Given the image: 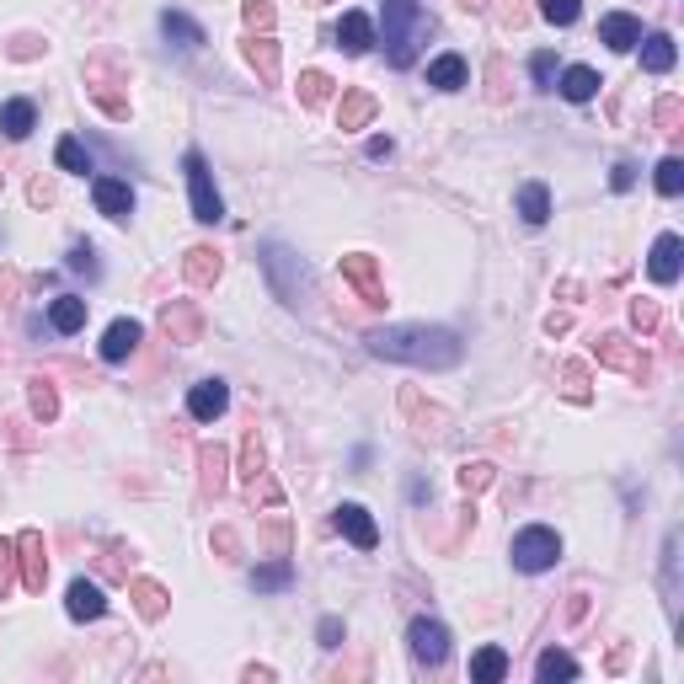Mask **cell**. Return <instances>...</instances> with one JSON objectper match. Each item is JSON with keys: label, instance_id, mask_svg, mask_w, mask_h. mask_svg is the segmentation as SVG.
I'll use <instances>...</instances> for the list:
<instances>
[{"label": "cell", "instance_id": "6da1fadb", "mask_svg": "<svg viewBox=\"0 0 684 684\" xmlns=\"http://www.w3.org/2000/svg\"><path fill=\"white\" fill-rule=\"evenodd\" d=\"M369 353L385 364H412V369H455L465 342L460 332H449V326H380V332H369Z\"/></svg>", "mask_w": 684, "mask_h": 684}, {"label": "cell", "instance_id": "7a4b0ae2", "mask_svg": "<svg viewBox=\"0 0 684 684\" xmlns=\"http://www.w3.org/2000/svg\"><path fill=\"white\" fill-rule=\"evenodd\" d=\"M262 273H268V284H273V294L284 300L289 310H305L310 305V268H305V257L294 252V246H284V241H268L262 246Z\"/></svg>", "mask_w": 684, "mask_h": 684}, {"label": "cell", "instance_id": "3957f363", "mask_svg": "<svg viewBox=\"0 0 684 684\" xmlns=\"http://www.w3.org/2000/svg\"><path fill=\"white\" fill-rule=\"evenodd\" d=\"M428 33V11L423 0H385V59L396 70H407L417 59V43Z\"/></svg>", "mask_w": 684, "mask_h": 684}, {"label": "cell", "instance_id": "277c9868", "mask_svg": "<svg viewBox=\"0 0 684 684\" xmlns=\"http://www.w3.org/2000/svg\"><path fill=\"white\" fill-rule=\"evenodd\" d=\"M123 86H129V75H123L113 59H91V65H86V97L97 102L113 123L129 118V91H123Z\"/></svg>", "mask_w": 684, "mask_h": 684}, {"label": "cell", "instance_id": "5b68a950", "mask_svg": "<svg viewBox=\"0 0 684 684\" xmlns=\"http://www.w3.org/2000/svg\"><path fill=\"white\" fill-rule=\"evenodd\" d=\"M508 556H513V567H519V572H551L556 562H562V535L546 530V524H530V530L513 535Z\"/></svg>", "mask_w": 684, "mask_h": 684}, {"label": "cell", "instance_id": "8992f818", "mask_svg": "<svg viewBox=\"0 0 684 684\" xmlns=\"http://www.w3.org/2000/svg\"><path fill=\"white\" fill-rule=\"evenodd\" d=\"M182 171H188V193H193V220L198 225H220L225 220V198L220 188H214V177H209V161L198 150L182 155Z\"/></svg>", "mask_w": 684, "mask_h": 684}, {"label": "cell", "instance_id": "52a82bcc", "mask_svg": "<svg viewBox=\"0 0 684 684\" xmlns=\"http://www.w3.org/2000/svg\"><path fill=\"white\" fill-rule=\"evenodd\" d=\"M594 353H599V364H610V369H620V375H631V380H652V364L642 359V348H636L631 337H620V332H604L599 342H594Z\"/></svg>", "mask_w": 684, "mask_h": 684}, {"label": "cell", "instance_id": "ba28073f", "mask_svg": "<svg viewBox=\"0 0 684 684\" xmlns=\"http://www.w3.org/2000/svg\"><path fill=\"white\" fill-rule=\"evenodd\" d=\"M342 278H348L353 289H359V300L369 310H380L385 305V284H380V262L369 257V252H348L342 257Z\"/></svg>", "mask_w": 684, "mask_h": 684}, {"label": "cell", "instance_id": "9c48e42d", "mask_svg": "<svg viewBox=\"0 0 684 684\" xmlns=\"http://www.w3.org/2000/svg\"><path fill=\"white\" fill-rule=\"evenodd\" d=\"M407 642H412V658L423 668H439L449 658V631L439 626V620H428V615H417L407 626Z\"/></svg>", "mask_w": 684, "mask_h": 684}, {"label": "cell", "instance_id": "30bf717a", "mask_svg": "<svg viewBox=\"0 0 684 684\" xmlns=\"http://www.w3.org/2000/svg\"><path fill=\"white\" fill-rule=\"evenodd\" d=\"M17 567H22V588H27V594H43V583H49V556H43V535L38 530H22L17 535Z\"/></svg>", "mask_w": 684, "mask_h": 684}, {"label": "cell", "instance_id": "8fae6325", "mask_svg": "<svg viewBox=\"0 0 684 684\" xmlns=\"http://www.w3.org/2000/svg\"><path fill=\"white\" fill-rule=\"evenodd\" d=\"M647 273H652V284H679V273H684V241L674 236V230H663V236L652 241Z\"/></svg>", "mask_w": 684, "mask_h": 684}, {"label": "cell", "instance_id": "7c38bea8", "mask_svg": "<svg viewBox=\"0 0 684 684\" xmlns=\"http://www.w3.org/2000/svg\"><path fill=\"white\" fill-rule=\"evenodd\" d=\"M230 407V385L220 375H209V380H198L193 391H188V412H193V423H214V417H225Z\"/></svg>", "mask_w": 684, "mask_h": 684}, {"label": "cell", "instance_id": "4fadbf2b", "mask_svg": "<svg viewBox=\"0 0 684 684\" xmlns=\"http://www.w3.org/2000/svg\"><path fill=\"white\" fill-rule=\"evenodd\" d=\"M91 198H97V214H107V220H129L134 214V188L123 177H97Z\"/></svg>", "mask_w": 684, "mask_h": 684}, {"label": "cell", "instance_id": "5bb4252c", "mask_svg": "<svg viewBox=\"0 0 684 684\" xmlns=\"http://www.w3.org/2000/svg\"><path fill=\"white\" fill-rule=\"evenodd\" d=\"M337 530L348 535L359 551H375V546H380V524L369 519L364 503H342V508H337Z\"/></svg>", "mask_w": 684, "mask_h": 684}, {"label": "cell", "instance_id": "9a60e30c", "mask_svg": "<svg viewBox=\"0 0 684 684\" xmlns=\"http://www.w3.org/2000/svg\"><path fill=\"white\" fill-rule=\"evenodd\" d=\"M161 326H166V337L171 342H198V332H204V316H198V305L193 300H171L166 310H161Z\"/></svg>", "mask_w": 684, "mask_h": 684}, {"label": "cell", "instance_id": "2e32d148", "mask_svg": "<svg viewBox=\"0 0 684 684\" xmlns=\"http://www.w3.org/2000/svg\"><path fill=\"white\" fill-rule=\"evenodd\" d=\"M375 113H380V102H375V91H342V107H337V129L342 134H353V129H369L375 123Z\"/></svg>", "mask_w": 684, "mask_h": 684}, {"label": "cell", "instance_id": "e0dca14e", "mask_svg": "<svg viewBox=\"0 0 684 684\" xmlns=\"http://www.w3.org/2000/svg\"><path fill=\"white\" fill-rule=\"evenodd\" d=\"M599 43L615 54H631L636 43H642V22H636L631 11H610V17L599 22Z\"/></svg>", "mask_w": 684, "mask_h": 684}, {"label": "cell", "instance_id": "ac0fdd59", "mask_svg": "<svg viewBox=\"0 0 684 684\" xmlns=\"http://www.w3.org/2000/svg\"><path fill=\"white\" fill-rule=\"evenodd\" d=\"M161 33H166V43H177L182 54H198V49H204V27H198L188 11H177V6L161 11Z\"/></svg>", "mask_w": 684, "mask_h": 684}, {"label": "cell", "instance_id": "d6986e66", "mask_svg": "<svg viewBox=\"0 0 684 684\" xmlns=\"http://www.w3.org/2000/svg\"><path fill=\"white\" fill-rule=\"evenodd\" d=\"M139 337H145V326L129 321V316H118V321L102 332V359H107V364H123V359L139 348Z\"/></svg>", "mask_w": 684, "mask_h": 684}, {"label": "cell", "instance_id": "ffe728a7", "mask_svg": "<svg viewBox=\"0 0 684 684\" xmlns=\"http://www.w3.org/2000/svg\"><path fill=\"white\" fill-rule=\"evenodd\" d=\"M65 610H70V620H102V615H107V594H102L97 583L75 578L70 594H65Z\"/></svg>", "mask_w": 684, "mask_h": 684}, {"label": "cell", "instance_id": "44dd1931", "mask_svg": "<svg viewBox=\"0 0 684 684\" xmlns=\"http://www.w3.org/2000/svg\"><path fill=\"white\" fill-rule=\"evenodd\" d=\"M225 471H230V455H225L220 444L198 449V487H204V497H220L225 492V481H230Z\"/></svg>", "mask_w": 684, "mask_h": 684}, {"label": "cell", "instance_id": "7402d4cb", "mask_svg": "<svg viewBox=\"0 0 684 684\" xmlns=\"http://www.w3.org/2000/svg\"><path fill=\"white\" fill-rule=\"evenodd\" d=\"M369 43H375V22H369L364 11H348V17L337 22V49L342 54H369Z\"/></svg>", "mask_w": 684, "mask_h": 684}, {"label": "cell", "instance_id": "603a6c76", "mask_svg": "<svg viewBox=\"0 0 684 684\" xmlns=\"http://www.w3.org/2000/svg\"><path fill=\"white\" fill-rule=\"evenodd\" d=\"M49 326L59 337L81 332V326H86V300H81V294H54V300H49Z\"/></svg>", "mask_w": 684, "mask_h": 684}, {"label": "cell", "instance_id": "cb8c5ba5", "mask_svg": "<svg viewBox=\"0 0 684 684\" xmlns=\"http://www.w3.org/2000/svg\"><path fill=\"white\" fill-rule=\"evenodd\" d=\"M599 70H588V65H572V70H562L556 75V91H562L567 102H594L599 97Z\"/></svg>", "mask_w": 684, "mask_h": 684}, {"label": "cell", "instance_id": "d4e9b609", "mask_svg": "<svg viewBox=\"0 0 684 684\" xmlns=\"http://www.w3.org/2000/svg\"><path fill=\"white\" fill-rule=\"evenodd\" d=\"M220 252L214 246H188V257H182V273H188V284H198V289H209L214 278H220Z\"/></svg>", "mask_w": 684, "mask_h": 684}, {"label": "cell", "instance_id": "484cf974", "mask_svg": "<svg viewBox=\"0 0 684 684\" xmlns=\"http://www.w3.org/2000/svg\"><path fill=\"white\" fill-rule=\"evenodd\" d=\"M33 123H38V107L27 97L0 102V134H6V139H27V134H33Z\"/></svg>", "mask_w": 684, "mask_h": 684}, {"label": "cell", "instance_id": "4316f807", "mask_svg": "<svg viewBox=\"0 0 684 684\" xmlns=\"http://www.w3.org/2000/svg\"><path fill=\"white\" fill-rule=\"evenodd\" d=\"M241 49H246V65L257 70V81H268V86H273V81H278V43H273L268 33H262V38L252 33V38L241 43Z\"/></svg>", "mask_w": 684, "mask_h": 684}, {"label": "cell", "instance_id": "83f0119b", "mask_svg": "<svg viewBox=\"0 0 684 684\" xmlns=\"http://www.w3.org/2000/svg\"><path fill=\"white\" fill-rule=\"evenodd\" d=\"M129 599H134V610L145 615V620H161L166 604H171V594H166L155 578H134V583H129Z\"/></svg>", "mask_w": 684, "mask_h": 684}, {"label": "cell", "instance_id": "f1b7e54d", "mask_svg": "<svg viewBox=\"0 0 684 684\" xmlns=\"http://www.w3.org/2000/svg\"><path fill=\"white\" fill-rule=\"evenodd\" d=\"M465 81H471V70H465L460 54H439V59L428 65V86H433V91H460Z\"/></svg>", "mask_w": 684, "mask_h": 684}, {"label": "cell", "instance_id": "f546056e", "mask_svg": "<svg viewBox=\"0 0 684 684\" xmlns=\"http://www.w3.org/2000/svg\"><path fill=\"white\" fill-rule=\"evenodd\" d=\"M674 59H679V49H674V38H668V33H647L642 38V70L668 75V70H674Z\"/></svg>", "mask_w": 684, "mask_h": 684}, {"label": "cell", "instance_id": "4dcf8cb0", "mask_svg": "<svg viewBox=\"0 0 684 684\" xmlns=\"http://www.w3.org/2000/svg\"><path fill=\"white\" fill-rule=\"evenodd\" d=\"M289 583H294V562H289V556H273V562H262V567L252 572V588H257V594H284Z\"/></svg>", "mask_w": 684, "mask_h": 684}, {"label": "cell", "instance_id": "1f68e13d", "mask_svg": "<svg viewBox=\"0 0 684 684\" xmlns=\"http://www.w3.org/2000/svg\"><path fill=\"white\" fill-rule=\"evenodd\" d=\"M519 214H524V225H546L551 220V188H546V182H524V188H519Z\"/></svg>", "mask_w": 684, "mask_h": 684}, {"label": "cell", "instance_id": "d6a6232c", "mask_svg": "<svg viewBox=\"0 0 684 684\" xmlns=\"http://www.w3.org/2000/svg\"><path fill=\"white\" fill-rule=\"evenodd\" d=\"M471 679H476V684L508 679V652H503V647H481V652H471Z\"/></svg>", "mask_w": 684, "mask_h": 684}, {"label": "cell", "instance_id": "836d02e7", "mask_svg": "<svg viewBox=\"0 0 684 684\" xmlns=\"http://www.w3.org/2000/svg\"><path fill=\"white\" fill-rule=\"evenodd\" d=\"M54 166L70 171V177H86V171H91V150L75 134H65V139H59V150H54Z\"/></svg>", "mask_w": 684, "mask_h": 684}, {"label": "cell", "instance_id": "e575fe53", "mask_svg": "<svg viewBox=\"0 0 684 684\" xmlns=\"http://www.w3.org/2000/svg\"><path fill=\"white\" fill-rule=\"evenodd\" d=\"M535 679H578V658H567L562 647H546L540 652V663H535Z\"/></svg>", "mask_w": 684, "mask_h": 684}, {"label": "cell", "instance_id": "d590c367", "mask_svg": "<svg viewBox=\"0 0 684 684\" xmlns=\"http://www.w3.org/2000/svg\"><path fill=\"white\" fill-rule=\"evenodd\" d=\"M562 396L588 407V396H594V385H588V364H562Z\"/></svg>", "mask_w": 684, "mask_h": 684}, {"label": "cell", "instance_id": "8d00e7d4", "mask_svg": "<svg viewBox=\"0 0 684 684\" xmlns=\"http://www.w3.org/2000/svg\"><path fill=\"white\" fill-rule=\"evenodd\" d=\"M27 385H33V391H27V396H33V417H38V423H54V417H59V396H54V380H27Z\"/></svg>", "mask_w": 684, "mask_h": 684}, {"label": "cell", "instance_id": "74e56055", "mask_svg": "<svg viewBox=\"0 0 684 684\" xmlns=\"http://www.w3.org/2000/svg\"><path fill=\"white\" fill-rule=\"evenodd\" d=\"M332 86H337V81H332L326 70H305V75H300V102H305V107H321L326 97H332Z\"/></svg>", "mask_w": 684, "mask_h": 684}, {"label": "cell", "instance_id": "f35d334b", "mask_svg": "<svg viewBox=\"0 0 684 684\" xmlns=\"http://www.w3.org/2000/svg\"><path fill=\"white\" fill-rule=\"evenodd\" d=\"M652 182H658L663 198H679V193H684V161H679V155H663V161H658V177H652Z\"/></svg>", "mask_w": 684, "mask_h": 684}, {"label": "cell", "instance_id": "ab89813d", "mask_svg": "<svg viewBox=\"0 0 684 684\" xmlns=\"http://www.w3.org/2000/svg\"><path fill=\"white\" fill-rule=\"evenodd\" d=\"M487 487H492V460H465L460 465V492L476 497V492H487Z\"/></svg>", "mask_w": 684, "mask_h": 684}, {"label": "cell", "instance_id": "60d3db41", "mask_svg": "<svg viewBox=\"0 0 684 684\" xmlns=\"http://www.w3.org/2000/svg\"><path fill=\"white\" fill-rule=\"evenodd\" d=\"M540 17H546L551 27H572L583 17V0H540Z\"/></svg>", "mask_w": 684, "mask_h": 684}, {"label": "cell", "instance_id": "b9f144b4", "mask_svg": "<svg viewBox=\"0 0 684 684\" xmlns=\"http://www.w3.org/2000/svg\"><path fill=\"white\" fill-rule=\"evenodd\" d=\"M22 583L17 572V540H0V599H11V588Z\"/></svg>", "mask_w": 684, "mask_h": 684}, {"label": "cell", "instance_id": "7bdbcfd3", "mask_svg": "<svg viewBox=\"0 0 684 684\" xmlns=\"http://www.w3.org/2000/svg\"><path fill=\"white\" fill-rule=\"evenodd\" d=\"M241 476L262 481V439H257V433H246V439H241Z\"/></svg>", "mask_w": 684, "mask_h": 684}, {"label": "cell", "instance_id": "ee69618b", "mask_svg": "<svg viewBox=\"0 0 684 684\" xmlns=\"http://www.w3.org/2000/svg\"><path fill=\"white\" fill-rule=\"evenodd\" d=\"M70 273H86V278H97V273H102L97 246H91V241H75V246H70Z\"/></svg>", "mask_w": 684, "mask_h": 684}, {"label": "cell", "instance_id": "f6af8a7d", "mask_svg": "<svg viewBox=\"0 0 684 684\" xmlns=\"http://www.w3.org/2000/svg\"><path fill=\"white\" fill-rule=\"evenodd\" d=\"M530 75H535V86H540V91H556V54H551V49H540V54L530 59Z\"/></svg>", "mask_w": 684, "mask_h": 684}, {"label": "cell", "instance_id": "bcb514c9", "mask_svg": "<svg viewBox=\"0 0 684 684\" xmlns=\"http://www.w3.org/2000/svg\"><path fill=\"white\" fill-rule=\"evenodd\" d=\"M246 27H252V33H257V27H262V33H268V27L278 22V11H273V0H246Z\"/></svg>", "mask_w": 684, "mask_h": 684}, {"label": "cell", "instance_id": "7dc6e473", "mask_svg": "<svg viewBox=\"0 0 684 684\" xmlns=\"http://www.w3.org/2000/svg\"><path fill=\"white\" fill-rule=\"evenodd\" d=\"M679 123H684V102L679 97H663L658 102V129L663 134H679Z\"/></svg>", "mask_w": 684, "mask_h": 684}, {"label": "cell", "instance_id": "c3c4849f", "mask_svg": "<svg viewBox=\"0 0 684 684\" xmlns=\"http://www.w3.org/2000/svg\"><path fill=\"white\" fill-rule=\"evenodd\" d=\"M631 321L642 326V332H652V326L663 321V310H658V300H631Z\"/></svg>", "mask_w": 684, "mask_h": 684}, {"label": "cell", "instance_id": "681fc988", "mask_svg": "<svg viewBox=\"0 0 684 684\" xmlns=\"http://www.w3.org/2000/svg\"><path fill=\"white\" fill-rule=\"evenodd\" d=\"M316 642H321L326 652H337V647H342V620H337V615H321V626H316Z\"/></svg>", "mask_w": 684, "mask_h": 684}, {"label": "cell", "instance_id": "f907efd6", "mask_svg": "<svg viewBox=\"0 0 684 684\" xmlns=\"http://www.w3.org/2000/svg\"><path fill=\"white\" fill-rule=\"evenodd\" d=\"M43 49H49V43H38L33 33H22V38H11V49H6V54H11V59H22V65H27V59H38Z\"/></svg>", "mask_w": 684, "mask_h": 684}, {"label": "cell", "instance_id": "816d5d0a", "mask_svg": "<svg viewBox=\"0 0 684 684\" xmlns=\"http://www.w3.org/2000/svg\"><path fill=\"white\" fill-rule=\"evenodd\" d=\"M631 182H636V166H631V161H615V166H610V188H615V193H626Z\"/></svg>", "mask_w": 684, "mask_h": 684}, {"label": "cell", "instance_id": "f5cc1de1", "mask_svg": "<svg viewBox=\"0 0 684 684\" xmlns=\"http://www.w3.org/2000/svg\"><path fill=\"white\" fill-rule=\"evenodd\" d=\"M214 551H220V556H236V551H241L236 530H214Z\"/></svg>", "mask_w": 684, "mask_h": 684}, {"label": "cell", "instance_id": "db71d44e", "mask_svg": "<svg viewBox=\"0 0 684 684\" xmlns=\"http://www.w3.org/2000/svg\"><path fill=\"white\" fill-rule=\"evenodd\" d=\"M391 155H396V145H391V139H385V134H375V139H369V161H391Z\"/></svg>", "mask_w": 684, "mask_h": 684}, {"label": "cell", "instance_id": "11a10c76", "mask_svg": "<svg viewBox=\"0 0 684 684\" xmlns=\"http://www.w3.org/2000/svg\"><path fill=\"white\" fill-rule=\"evenodd\" d=\"M503 75H508V65H503V59H492V102L508 97V91H503Z\"/></svg>", "mask_w": 684, "mask_h": 684}, {"label": "cell", "instance_id": "9f6ffc18", "mask_svg": "<svg viewBox=\"0 0 684 684\" xmlns=\"http://www.w3.org/2000/svg\"><path fill=\"white\" fill-rule=\"evenodd\" d=\"M567 326H572V316H567V310H551V316H546V332H551V337H562Z\"/></svg>", "mask_w": 684, "mask_h": 684}]
</instances>
